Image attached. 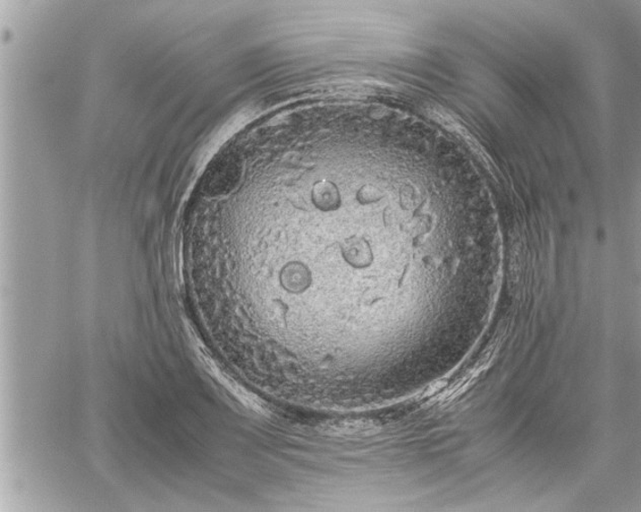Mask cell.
Listing matches in <instances>:
<instances>
[{
    "mask_svg": "<svg viewBox=\"0 0 641 512\" xmlns=\"http://www.w3.org/2000/svg\"><path fill=\"white\" fill-rule=\"evenodd\" d=\"M382 430V424L373 419H336L318 426L320 433L333 438H368Z\"/></svg>",
    "mask_w": 641,
    "mask_h": 512,
    "instance_id": "obj_1",
    "label": "cell"
}]
</instances>
